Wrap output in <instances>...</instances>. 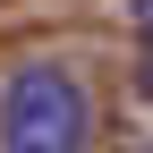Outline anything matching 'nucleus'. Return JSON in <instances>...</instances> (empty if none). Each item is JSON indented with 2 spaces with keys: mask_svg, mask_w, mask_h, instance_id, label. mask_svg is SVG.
<instances>
[{
  "mask_svg": "<svg viewBox=\"0 0 153 153\" xmlns=\"http://www.w3.org/2000/svg\"><path fill=\"white\" fill-rule=\"evenodd\" d=\"M94 94L68 60H17L0 76V153H85Z\"/></svg>",
  "mask_w": 153,
  "mask_h": 153,
  "instance_id": "f257e3e1",
  "label": "nucleus"
},
{
  "mask_svg": "<svg viewBox=\"0 0 153 153\" xmlns=\"http://www.w3.org/2000/svg\"><path fill=\"white\" fill-rule=\"evenodd\" d=\"M128 26H136L145 43H153V0H128Z\"/></svg>",
  "mask_w": 153,
  "mask_h": 153,
  "instance_id": "f03ea898",
  "label": "nucleus"
},
{
  "mask_svg": "<svg viewBox=\"0 0 153 153\" xmlns=\"http://www.w3.org/2000/svg\"><path fill=\"white\" fill-rule=\"evenodd\" d=\"M136 94L153 102V43H145V60H136Z\"/></svg>",
  "mask_w": 153,
  "mask_h": 153,
  "instance_id": "7ed1b4c3",
  "label": "nucleus"
},
{
  "mask_svg": "<svg viewBox=\"0 0 153 153\" xmlns=\"http://www.w3.org/2000/svg\"><path fill=\"white\" fill-rule=\"evenodd\" d=\"M145 153H153V136H145Z\"/></svg>",
  "mask_w": 153,
  "mask_h": 153,
  "instance_id": "20e7f679",
  "label": "nucleus"
}]
</instances>
